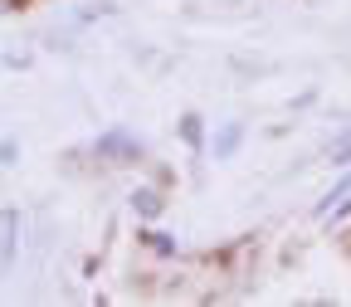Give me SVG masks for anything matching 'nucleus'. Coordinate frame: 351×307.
Segmentation results:
<instances>
[{
  "label": "nucleus",
  "instance_id": "obj_1",
  "mask_svg": "<svg viewBox=\"0 0 351 307\" xmlns=\"http://www.w3.org/2000/svg\"><path fill=\"white\" fill-rule=\"evenodd\" d=\"M346 205H351V175H346V181H341V186H337L327 200H322V214H332V210H346Z\"/></svg>",
  "mask_w": 351,
  "mask_h": 307
}]
</instances>
